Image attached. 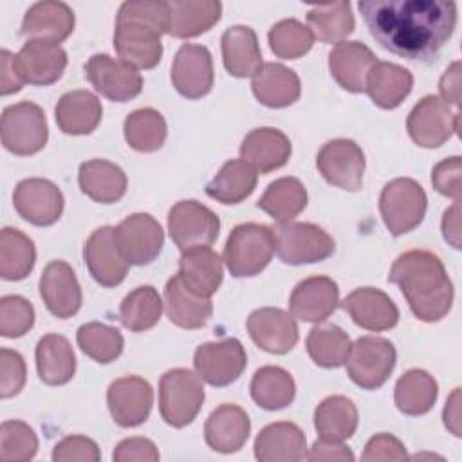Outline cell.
<instances>
[{
    "label": "cell",
    "instance_id": "cell-49",
    "mask_svg": "<svg viewBox=\"0 0 462 462\" xmlns=\"http://www.w3.org/2000/svg\"><path fill=\"white\" fill-rule=\"evenodd\" d=\"M79 348L92 357L97 363H110L117 359L123 352L125 339L121 332L114 327H108L99 321H90L85 323L78 328L76 334Z\"/></svg>",
    "mask_w": 462,
    "mask_h": 462
},
{
    "label": "cell",
    "instance_id": "cell-25",
    "mask_svg": "<svg viewBox=\"0 0 462 462\" xmlns=\"http://www.w3.org/2000/svg\"><path fill=\"white\" fill-rule=\"evenodd\" d=\"M74 31V13L63 2H36L32 4L22 22V36L27 40H42L60 43Z\"/></svg>",
    "mask_w": 462,
    "mask_h": 462
},
{
    "label": "cell",
    "instance_id": "cell-46",
    "mask_svg": "<svg viewBox=\"0 0 462 462\" xmlns=\"http://www.w3.org/2000/svg\"><path fill=\"white\" fill-rule=\"evenodd\" d=\"M162 314V300L155 287L141 285L128 292L119 307L121 323L132 332H144L157 325Z\"/></svg>",
    "mask_w": 462,
    "mask_h": 462
},
{
    "label": "cell",
    "instance_id": "cell-17",
    "mask_svg": "<svg viewBox=\"0 0 462 462\" xmlns=\"http://www.w3.org/2000/svg\"><path fill=\"white\" fill-rule=\"evenodd\" d=\"M83 258L92 278L103 287L119 285L126 273L128 262L123 256L117 242L116 231L110 226L96 229L83 245Z\"/></svg>",
    "mask_w": 462,
    "mask_h": 462
},
{
    "label": "cell",
    "instance_id": "cell-24",
    "mask_svg": "<svg viewBox=\"0 0 462 462\" xmlns=\"http://www.w3.org/2000/svg\"><path fill=\"white\" fill-rule=\"evenodd\" d=\"M356 325L372 332H383L399 321V309L379 289L361 287L352 291L341 303Z\"/></svg>",
    "mask_w": 462,
    "mask_h": 462
},
{
    "label": "cell",
    "instance_id": "cell-1",
    "mask_svg": "<svg viewBox=\"0 0 462 462\" xmlns=\"http://www.w3.org/2000/svg\"><path fill=\"white\" fill-rule=\"evenodd\" d=\"M357 7L370 34L386 51L408 60H435L457 25L455 2L363 0Z\"/></svg>",
    "mask_w": 462,
    "mask_h": 462
},
{
    "label": "cell",
    "instance_id": "cell-19",
    "mask_svg": "<svg viewBox=\"0 0 462 462\" xmlns=\"http://www.w3.org/2000/svg\"><path fill=\"white\" fill-rule=\"evenodd\" d=\"M171 83L188 99L206 96L213 87V61L208 47L184 43L171 65Z\"/></svg>",
    "mask_w": 462,
    "mask_h": 462
},
{
    "label": "cell",
    "instance_id": "cell-8",
    "mask_svg": "<svg viewBox=\"0 0 462 462\" xmlns=\"http://www.w3.org/2000/svg\"><path fill=\"white\" fill-rule=\"evenodd\" d=\"M2 144L14 155L38 153L49 137L43 110L32 101L9 105L2 112Z\"/></svg>",
    "mask_w": 462,
    "mask_h": 462
},
{
    "label": "cell",
    "instance_id": "cell-41",
    "mask_svg": "<svg viewBox=\"0 0 462 462\" xmlns=\"http://www.w3.org/2000/svg\"><path fill=\"white\" fill-rule=\"evenodd\" d=\"M307 206V189L296 177H282L271 182L258 200V208L278 224L291 222Z\"/></svg>",
    "mask_w": 462,
    "mask_h": 462
},
{
    "label": "cell",
    "instance_id": "cell-50",
    "mask_svg": "<svg viewBox=\"0 0 462 462\" xmlns=\"http://www.w3.org/2000/svg\"><path fill=\"white\" fill-rule=\"evenodd\" d=\"M267 38L271 51L282 60H296L307 54L314 43L310 29L294 18L274 23Z\"/></svg>",
    "mask_w": 462,
    "mask_h": 462
},
{
    "label": "cell",
    "instance_id": "cell-21",
    "mask_svg": "<svg viewBox=\"0 0 462 462\" xmlns=\"http://www.w3.org/2000/svg\"><path fill=\"white\" fill-rule=\"evenodd\" d=\"M251 339L269 354H287L298 343V325L291 314L282 309L263 307L247 318Z\"/></svg>",
    "mask_w": 462,
    "mask_h": 462
},
{
    "label": "cell",
    "instance_id": "cell-57",
    "mask_svg": "<svg viewBox=\"0 0 462 462\" xmlns=\"http://www.w3.org/2000/svg\"><path fill=\"white\" fill-rule=\"evenodd\" d=\"M112 458L116 462H132V460L155 462L159 460V451L152 440L144 437H132V439L121 440L116 446Z\"/></svg>",
    "mask_w": 462,
    "mask_h": 462
},
{
    "label": "cell",
    "instance_id": "cell-61",
    "mask_svg": "<svg viewBox=\"0 0 462 462\" xmlns=\"http://www.w3.org/2000/svg\"><path fill=\"white\" fill-rule=\"evenodd\" d=\"M442 235L446 242H449L455 249H460V204L455 200V204L446 209L442 217Z\"/></svg>",
    "mask_w": 462,
    "mask_h": 462
},
{
    "label": "cell",
    "instance_id": "cell-23",
    "mask_svg": "<svg viewBox=\"0 0 462 462\" xmlns=\"http://www.w3.org/2000/svg\"><path fill=\"white\" fill-rule=\"evenodd\" d=\"M16 69L23 83L51 85L58 81L67 67V52L60 43L27 40V43L14 56Z\"/></svg>",
    "mask_w": 462,
    "mask_h": 462
},
{
    "label": "cell",
    "instance_id": "cell-59",
    "mask_svg": "<svg viewBox=\"0 0 462 462\" xmlns=\"http://www.w3.org/2000/svg\"><path fill=\"white\" fill-rule=\"evenodd\" d=\"M309 460H354V453L348 449V446L341 442L332 440H316L310 448V451L305 455Z\"/></svg>",
    "mask_w": 462,
    "mask_h": 462
},
{
    "label": "cell",
    "instance_id": "cell-14",
    "mask_svg": "<svg viewBox=\"0 0 462 462\" xmlns=\"http://www.w3.org/2000/svg\"><path fill=\"white\" fill-rule=\"evenodd\" d=\"M85 76L90 85L110 101L125 103L143 90V78L137 69L108 54L90 56L85 65Z\"/></svg>",
    "mask_w": 462,
    "mask_h": 462
},
{
    "label": "cell",
    "instance_id": "cell-18",
    "mask_svg": "<svg viewBox=\"0 0 462 462\" xmlns=\"http://www.w3.org/2000/svg\"><path fill=\"white\" fill-rule=\"evenodd\" d=\"M106 402L112 419L119 426L134 428L148 419L153 404V390L143 377H119L108 386Z\"/></svg>",
    "mask_w": 462,
    "mask_h": 462
},
{
    "label": "cell",
    "instance_id": "cell-55",
    "mask_svg": "<svg viewBox=\"0 0 462 462\" xmlns=\"http://www.w3.org/2000/svg\"><path fill=\"white\" fill-rule=\"evenodd\" d=\"M433 188L455 200L460 199L462 184H460V157H449L440 161L431 171Z\"/></svg>",
    "mask_w": 462,
    "mask_h": 462
},
{
    "label": "cell",
    "instance_id": "cell-51",
    "mask_svg": "<svg viewBox=\"0 0 462 462\" xmlns=\"http://www.w3.org/2000/svg\"><path fill=\"white\" fill-rule=\"evenodd\" d=\"M38 451V437L34 430L22 420H5L0 426V458L31 460Z\"/></svg>",
    "mask_w": 462,
    "mask_h": 462
},
{
    "label": "cell",
    "instance_id": "cell-38",
    "mask_svg": "<svg viewBox=\"0 0 462 462\" xmlns=\"http://www.w3.org/2000/svg\"><path fill=\"white\" fill-rule=\"evenodd\" d=\"M36 370L45 384L60 386L69 383L76 372V356L67 337L47 334L36 345Z\"/></svg>",
    "mask_w": 462,
    "mask_h": 462
},
{
    "label": "cell",
    "instance_id": "cell-40",
    "mask_svg": "<svg viewBox=\"0 0 462 462\" xmlns=\"http://www.w3.org/2000/svg\"><path fill=\"white\" fill-rule=\"evenodd\" d=\"M256 170L242 159L226 162L213 180L206 186V193L222 204H238L256 188Z\"/></svg>",
    "mask_w": 462,
    "mask_h": 462
},
{
    "label": "cell",
    "instance_id": "cell-60",
    "mask_svg": "<svg viewBox=\"0 0 462 462\" xmlns=\"http://www.w3.org/2000/svg\"><path fill=\"white\" fill-rule=\"evenodd\" d=\"M440 94H442V101H446L448 105H455L458 106L460 101V63L455 61L449 65V69H446L444 76L440 78Z\"/></svg>",
    "mask_w": 462,
    "mask_h": 462
},
{
    "label": "cell",
    "instance_id": "cell-13",
    "mask_svg": "<svg viewBox=\"0 0 462 462\" xmlns=\"http://www.w3.org/2000/svg\"><path fill=\"white\" fill-rule=\"evenodd\" d=\"M316 166L328 184L357 191L363 184L365 153L352 139H332L318 152Z\"/></svg>",
    "mask_w": 462,
    "mask_h": 462
},
{
    "label": "cell",
    "instance_id": "cell-34",
    "mask_svg": "<svg viewBox=\"0 0 462 462\" xmlns=\"http://www.w3.org/2000/svg\"><path fill=\"white\" fill-rule=\"evenodd\" d=\"M224 67L231 76L249 78L262 67V52L256 32L247 25H233L222 34Z\"/></svg>",
    "mask_w": 462,
    "mask_h": 462
},
{
    "label": "cell",
    "instance_id": "cell-53",
    "mask_svg": "<svg viewBox=\"0 0 462 462\" xmlns=\"http://www.w3.org/2000/svg\"><path fill=\"white\" fill-rule=\"evenodd\" d=\"M25 384V361L16 350H0V395L9 399Z\"/></svg>",
    "mask_w": 462,
    "mask_h": 462
},
{
    "label": "cell",
    "instance_id": "cell-56",
    "mask_svg": "<svg viewBox=\"0 0 462 462\" xmlns=\"http://www.w3.org/2000/svg\"><path fill=\"white\" fill-rule=\"evenodd\" d=\"M363 460H404L406 449L399 439H395L390 433H379L372 437L366 446L365 453L361 457Z\"/></svg>",
    "mask_w": 462,
    "mask_h": 462
},
{
    "label": "cell",
    "instance_id": "cell-27",
    "mask_svg": "<svg viewBox=\"0 0 462 462\" xmlns=\"http://www.w3.org/2000/svg\"><path fill=\"white\" fill-rule=\"evenodd\" d=\"M375 61L374 52L361 42H341L328 54L330 74L348 92L365 90L368 72Z\"/></svg>",
    "mask_w": 462,
    "mask_h": 462
},
{
    "label": "cell",
    "instance_id": "cell-10",
    "mask_svg": "<svg viewBox=\"0 0 462 462\" xmlns=\"http://www.w3.org/2000/svg\"><path fill=\"white\" fill-rule=\"evenodd\" d=\"M460 126L458 112L437 96L422 97L408 116L406 128L415 144L437 148L444 144Z\"/></svg>",
    "mask_w": 462,
    "mask_h": 462
},
{
    "label": "cell",
    "instance_id": "cell-15",
    "mask_svg": "<svg viewBox=\"0 0 462 462\" xmlns=\"http://www.w3.org/2000/svg\"><path fill=\"white\" fill-rule=\"evenodd\" d=\"M114 231L116 242L130 265L153 262L164 245V231L148 213L128 215Z\"/></svg>",
    "mask_w": 462,
    "mask_h": 462
},
{
    "label": "cell",
    "instance_id": "cell-35",
    "mask_svg": "<svg viewBox=\"0 0 462 462\" xmlns=\"http://www.w3.org/2000/svg\"><path fill=\"white\" fill-rule=\"evenodd\" d=\"M411 87L413 76L408 69L390 61H375L368 72L365 90L377 106L390 110L408 97Z\"/></svg>",
    "mask_w": 462,
    "mask_h": 462
},
{
    "label": "cell",
    "instance_id": "cell-37",
    "mask_svg": "<svg viewBox=\"0 0 462 462\" xmlns=\"http://www.w3.org/2000/svg\"><path fill=\"white\" fill-rule=\"evenodd\" d=\"M79 188L96 202L112 204L117 202L126 191L125 171L105 159H92L79 166Z\"/></svg>",
    "mask_w": 462,
    "mask_h": 462
},
{
    "label": "cell",
    "instance_id": "cell-4",
    "mask_svg": "<svg viewBox=\"0 0 462 462\" xmlns=\"http://www.w3.org/2000/svg\"><path fill=\"white\" fill-rule=\"evenodd\" d=\"M274 253L273 227L263 224H240L233 227L224 247V262L235 278L254 276L267 267Z\"/></svg>",
    "mask_w": 462,
    "mask_h": 462
},
{
    "label": "cell",
    "instance_id": "cell-58",
    "mask_svg": "<svg viewBox=\"0 0 462 462\" xmlns=\"http://www.w3.org/2000/svg\"><path fill=\"white\" fill-rule=\"evenodd\" d=\"M14 56L16 54H11L5 49L0 52V92H2V96L18 92L23 85V79L20 78V72L14 63Z\"/></svg>",
    "mask_w": 462,
    "mask_h": 462
},
{
    "label": "cell",
    "instance_id": "cell-43",
    "mask_svg": "<svg viewBox=\"0 0 462 462\" xmlns=\"http://www.w3.org/2000/svg\"><path fill=\"white\" fill-rule=\"evenodd\" d=\"M437 381L424 370H408L395 384V404L404 415H424L437 401Z\"/></svg>",
    "mask_w": 462,
    "mask_h": 462
},
{
    "label": "cell",
    "instance_id": "cell-26",
    "mask_svg": "<svg viewBox=\"0 0 462 462\" xmlns=\"http://www.w3.org/2000/svg\"><path fill=\"white\" fill-rule=\"evenodd\" d=\"M242 161L251 164L260 173H269L282 168L291 157L289 137L271 126L251 130L240 144Z\"/></svg>",
    "mask_w": 462,
    "mask_h": 462
},
{
    "label": "cell",
    "instance_id": "cell-11",
    "mask_svg": "<svg viewBox=\"0 0 462 462\" xmlns=\"http://www.w3.org/2000/svg\"><path fill=\"white\" fill-rule=\"evenodd\" d=\"M168 231L179 249L209 247L220 231L218 217L197 200H180L168 213Z\"/></svg>",
    "mask_w": 462,
    "mask_h": 462
},
{
    "label": "cell",
    "instance_id": "cell-62",
    "mask_svg": "<svg viewBox=\"0 0 462 462\" xmlns=\"http://www.w3.org/2000/svg\"><path fill=\"white\" fill-rule=\"evenodd\" d=\"M444 424L455 435L460 437V390L455 388L444 408Z\"/></svg>",
    "mask_w": 462,
    "mask_h": 462
},
{
    "label": "cell",
    "instance_id": "cell-29",
    "mask_svg": "<svg viewBox=\"0 0 462 462\" xmlns=\"http://www.w3.org/2000/svg\"><path fill=\"white\" fill-rule=\"evenodd\" d=\"M249 430V417L240 406L222 404L208 417L204 437L211 449L218 453H235L245 444Z\"/></svg>",
    "mask_w": 462,
    "mask_h": 462
},
{
    "label": "cell",
    "instance_id": "cell-5",
    "mask_svg": "<svg viewBox=\"0 0 462 462\" xmlns=\"http://www.w3.org/2000/svg\"><path fill=\"white\" fill-rule=\"evenodd\" d=\"M204 386L199 374L186 368L168 370L159 381V411L173 428H184L200 411Z\"/></svg>",
    "mask_w": 462,
    "mask_h": 462
},
{
    "label": "cell",
    "instance_id": "cell-22",
    "mask_svg": "<svg viewBox=\"0 0 462 462\" xmlns=\"http://www.w3.org/2000/svg\"><path fill=\"white\" fill-rule=\"evenodd\" d=\"M339 303L337 283L328 276H310L301 280L289 298L292 318L309 323L325 321Z\"/></svg>",
    "mask_w": 462,
    "mask_h": 462
},
{
    "label": "cell",
    "instance_id": "cell-20",
    "mask_svg": "<svg viewBox=\"0 0 462 462\" xmlns=\"http://www.w3.org/2000/svg\"><path fill=\"white\" fill-rule=\"evenodd\" d=\"M40 296L60 319L74 316L81 307V287L72 267L63 260H54L45 265L40 278Z\"/></svg>",
    "mask_w": 462,
    "mask_h": 462
},
{
    "label": "cell",
    "instance_id": "cell-7",
    "mask_svg": "<svg viewBox=\"0 0 462 462\" xmlns=\"http://www.w3.org/2000/svg\"><path fill=\"white\" fill-rule=\"evenodd\" d=\"M274 251L289 265L314 263L334 253L332 236L310 222H285L273 227Z\"/></svg>",
    "mask_w": 462,
    "mask_h": 462
},
{
    "label": "cell",
    "instance_id": "cell-28",
    "mask_svg": "<svg viewBox=\"0 0 462 462\" xmlns=\"http://www.w3.org/2000/svg\"><path fill=\"white\" fill-rule=\"evenodd\" d=\"M179 276L191 292L209 298L222 283V260L206 245L184 249L179 260Z\"/></svg>",
    "mask_w": 462,
    "mask_h": 462
},
{
    "label": "cell",
    "instance_id": "cell-9",
    "mask_svg": "<svg viewBox=\"0 0 462 462\" xmlns=\"http://www.w3.org/2000/svg\"><path fill=\"white\" fill-rule=\"evenodd\" d=\"M395 346L388 339L377 336H363L352 345L345 365L350 379L357 386L365 390H375L381 388L390 377L395 366Z\"/></svg>",
    "mask_w": 462,
    "mask_h": 462
},
{
    "label": "cell",
    "instance_id": "cell-16",
    "mask_svg": "<svg viewBox=\"0 0 462 462\" xmlns=\"http://www.w3.org/2000/svg\"><path fill=\"white\" fill-rule=\"evenodd\" d=\"M13 204L18 215L34 226H51L63 213V193L60 188L40 177L23 179L13 193Z\"/></svg>",
    "mask_w": 462,
    "mask_h": 462
},
{
    "label": "cell",
    "instance_id": "cell-54",
    "mask_svg": "<svg viewBox=\"0 0 462 462\" xmlns=\"http://www.w3.org/2000/svg\"><path fill=\"white\" fill-rule=\"evenodd\" d=\"M99 448L92 439L72 435L65 437L54 446L52 460L56 462H69V460H87V462H97L99 460Z\"/></svg>",
    "mask_w": 462,
    "mask_h": 462
},
{
    "label": "cell",
    "instance_id": "cell-30",
    "mask_svg": "<svg viewBox=\"0 0 462 462\" xmlns=\"http://www.w3.org/2000/svg\"><path fill=\"white\" fill-rule=\"evenodd\" d=\"M307 455V439L294 422H273L254 440V457L262 462H298Z\"/></svg>",
    "mask_w": 462,
    "mask_h": 462
},
{
    "label": "cell",
    "instance_id": "cell-12",
    "mask_svg": "<svg viewBox=\"0 0 462 462\" xmlns=\"http://www.w3.org/2000/svg\"><path fill=\"white\" fill-rule=\"evenodd\" d=\"M193 365L202 381L211 386H227L235 383L247 365V354L235 337L204 343L195 350Z\"/></svg>",
    "mask_w": 462,
    "mask_h": 462
},
{
    "label": "cell",
    "instance_id": "cell-45",
    "mask_svg": "<svg viewBox=\"0 0 462 462\" xmlns=\"http://www.w3.org/2000/svg\"><path fill=\"white\" fill-rule=\"evenodd\" d=\"M307 23L312 36L325 43H341L356 25L348 2L312 5L307 11Z\"/></svg>",
    "mask_w": 462,
    "mask_h": 462
},
{
    "label": "cell",
    "instance_id": "cell-36",
    "mask_svg": "<svg viewBox=\"0 0 462 462\" xmlns=\"http://www.w3.org/2000/svg\"><path fill=\"white\" fill-rule=\"evenodd\" d=\"M168 7V32L175 38L199 36L209 31L222 14V4L215 0H173Z\"/></svg>",
    "mask_w": 462,
    "mask_h": 462
},
{
    "label": "cell",
    "instance_id": "cell-6",
    "mask_svg": "<svg viewBox=\"0 0 462 462\" xmlns=\"http://www.w3.org/2000/svg\"><path fill=\"white\" fill-rule=\"evenodd\" d=\"M428 199L419 182L413 179L390 180L379 197V211L384 226L393 236L415 229L426 215Z\"/></svg>",
    "mask_w": 462,
    "mask_h": 462
},
{
    "label": "cell",
    "instance_id": "cell-33",
    "mask_svg": "<svg viewBox=\"0 0 462 462\" xmlns=\"http://www.w3.org/2000/svg\"><path fill=\"white\" fill-rule=\"evenodd\" d=\"M166 312L173 325L180 328H200L208 323L213 312V305L209 298L197 296L191 292L180 280L179 274L171 276L164 289Z\"/></svg>",
    "mask_w": 462,
    "mask_h": 462
},
{
    "label": "cell",
    "instance_id": "cell-39",
    "mask_svg": "<svg viewBox=\"0 0 462 462\" xmlns=\"http://www.w3.org/2000/svg\"><path fill=\"white\" fill-rule=\"evenodd\" d=\"M314 426L319 439L343 442L356 433L357 408L345 395L327 397L314 411Z\"/></svg>",
    "mask_w": 462,
    "mask_h": 462
},
{
    "label": "cell",
    "instance_id": "cell-42",
    "mask_svg": "<svg viewBox=\"0 0 462 462\" xmlns=\"http://www.w3.org/2000/svg\"><path fill=\"white\" fill-rule=\"evenodd\" d=\"M296 384L280 366H262L251 379V397L263 410H282L294 401Z\"/></svg>",
    "mask_w": 462,
    "mask_h": 462
},
{
    "label": "cell",
    "instance_id": "cell-32",
    "mask_svg": "<svg viewBox=\"0 0 462 462\" xmlns=\"http://www.w3.org/2000/svg\"><path fill=\"white\" fill-rule=\"evenodd\" d=\"M253 94L271 108H283L298 101L301 87L294 70L282 63H263L253 76Z\"/></svg>",
    "mask_w": 462,
    "mask_h": 462
},
{
    "label": "cell",
    "instance_id": "cell-31",
    "mask_svg": "<svg viewBox=\"0 0 462 462\" xmlns=\"http://www.w3.org/2000/svg\"><path fill=\"white\" fill-rule=\"evenodd\" d=\"M54 114L61 132L69 135H85L94 132L99 125L103 106L96 94L88 90H72L60 97Z\"/></svg>",
    "mask_w": 462,
    "mask_h": 462
},
{
    "label": "cell",
    "instance_id": "cell-3",
    "mask_svg": "<svg viewBox=\"0 0 462 462\" xmlns=\"http://www.w3.org/2000/svg\"><path fill=\"white\" fill-rule=\"evenodd\" d=\"M168 2H125L117 11L114 47L134 69H153L162 56L161 36L168 32Z\"/></svg>",
    "mask_w": 462,
    "mask_h": 462
},
{
    "label": "cell",
    "instance_id": "cell-47",
    "mask_svg": "<svg viewBox=\"0 0 462 462\" xmlns=\"http://www.w3.org/2000/svg\"><path fill=\"white\" fill-rule=\"evenodd\" d=\"M352 343L337 325L316 327L307 336V352L318 366L337 368L346 363Z\"/></svg>",
    "mask_w": 462,
    "mask_h": 462
},
{
    "label": "cell",
    "instance_id": "cell-48",
    "mask_svg": "<svg viewBox=\"0 0 462 462\" xmlns=\"http://www.w3.org/2000/svg\"><path fill=\"white\" fill-rule=\"evenodd\" d=\"M125 139L137 152H155L164 144L166 121L153 108H139L125 119Z\"/></svg>",
    "mask_w": 462,
    "mask_h": 462
},
{
    "label": "cell",
    "instance_id": "cell-2",
    "mask_svg": "<svg viewBox=\"0 0 462 462\" xmlns=\"http://www.w3.org/2000/svg\"><path fill=\"white\" fill-rule=\"evenodd\" d=\"M388 282L399 285L415 318L426 323L442 319L453 303V283L442 260L426 249L402 253L392 265Z\"/></svg>",
    "mask_w": 462,
    "mask_h": 462
},
{
    "label": "cell",
    "instance_id": "cell-52",
    "mask_svg": "<svg viewBox=\"0 0 462 462\" xmlns=\"http://www.w3.org/2000/svg\"><path fill=\"white\" fill-rule=\"evenodd\" d=\"M34 325L32 305L16 294L0 300V334L4 337H20Z\"/></svg>",
    "mask_w": 462,
    "mask_h": 462
},
{
    "label": "cell",
    "instance_id": "cell-44",
    "mask_svg": "<svg viewBox=\"0 0 462 462\" xmlns=\"http://www.w3.org/2000/svg\"><path fill=\"white\" fill-rule=\"evenodd\" d=\"M36 249L32 240L14 227H4L0 233V274L4 280H23L34 267Z\"/></svg>",
    "mask_w": 462,
    "mask_h": 462
}]
</instances>
